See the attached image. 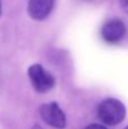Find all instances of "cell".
<instances>
[{
	"label": "cell",
	"mask_w": 128,
	"mask_h": 129,
	"mask_svg": "<svg viewBox=\"0 0 128 129\" xmlns=\"http://www.w3.org/2000/svg\"><path fill=\"white\" fill-rule=\"evenodd\" d=\"M54 0H28L27 11L31 18L35 20H42L49 16L52 11Z\"/></svg>",
	"instance_id": "obj_5"
},
{
	"label": "cell",
	"mask_w": 128,
	"mask_h": 129,
	"mask_svg": "<svg viewBox=\"0 0 128 129\" xmlns=\"http://www.w3.org/2000/svg\"><path fill=\"white\" fill-rule=\"evenodd\" d=\"M126 33L125 24L120 19L113 18L110 19L102 26L101 36L108 43H118Z\"/></svg>",
	"instance_id": "obj_4"
},
{
	"label": "cell",
	"mask_w": 128,
	"mask_h": 129,
	"mask_svg": "<svg viewBox=\"0 0 128 129\" xmlns=\"http://www.w3.org/2000/svg\"><path fill=\"white\" fill-rule=\"evenodd\" d=\"M31 129H43V128L41 127L40 125H34V126H33V127H32Z\"/></svg>",
	"instance_id": "obj_8"
},
{
	"label": "cell",
	"mask_w": 128,
	"mask_h": 129,
	"mask_svg": "<svg viewBox=\"0 0 128 129\" xmlns=\"http://www.w3.org/2000/svg\"><path fill=\"white\" fill-rule=\"evenodd\" d=\"M120 7L125 13L128 14V0H120Z\"/></svg>",
	"instance_id": "obj_7"
},
{
	"label": "cell",
	"mask_w": 128,
	"mask_h": 129,
	"mask_svg": "<svg viewBox=\"0 0 128 129\" xmlns=\"http://www.w3.org/2000/svg\"><path fill=\"white\" fill-rule=\"evenodd\" d=\"M125 129H128V126H126V127H125Z\"/></svg>",
	"instance_id": "obj_9"
},
{
	"label": "cell",
	"mask_w": 128,
	"mask_h": 129,
	"mask_svg": "<svg viewBox=\"0 0 128 129\" xmlns=\"http://www.w3.org/2000/svg\"><path fill=\"white\" fill-rule=\"evenodd\" d=\"M85 129H107V128L102 125H99V123H91L87 127H85Z\"/></svg>",
	"instance_id": "obj_6"
},
{
	"label": "cell",
	"mask_w": 128,
	"mask_h": 129,
	"mask_svg": "<svg viewBox=\"0 0 128 129\" xmlns=\"http://www.w3.org/2000/svg\"><path fill=\"white\" fill-rule=\"evenodd\" d=\"M28 77L31 79L32 86L39 93H47L54 86V78L50 73H48L41 64L34 63L29 66Z\"/></svg>",
	"instance_id": "obj_2"
},
{
	"label": "cell",
	"mask_w": 128,
	"mask_h": 129,
	"mask_svg": "<svg viewBox=\"0 0 128 129\" xmlns=\"http://www.w3.org/2000/svg\"><path fill=\"white\" fill-rule=\"evenodd\" d=\"M98 117L108 126H116L122 122L126 117V108L124 103L117 99H107L100 103L98 108Z\"/></svg>",
	"instance_id": "obj_1"
},
{
	"label": "cell",
	"mask_w": 128,
	"mask_h": 129,
	"mask_svg": "<svg viewBox=\"0 0 128 129\" xmlns=\"http://www.w3.org/2000/svg\"><path fill=\"white\" fill-rule=\"evenodd\" d=\"M40 116L44 122L57 129H63L67 125L65 112L60 109L58 103H45L40 107Z\"/></svg>",
	"instance_id": "obj_3"
},
{
	"label": "cell",
	"mask_w": 128,
	"mask_h": 129,
	"mask_svg": "<svg viewBox=\"0 0 128 129\" xmlns=\"http://www.w3.org/2000/svg\"><path fill=\"white\" fill-rule=\"evenodd\" d=\"M0 13H1V6H0Z\"/></svg>",
	"instance_id": "obj_10"
}]
</instances>
